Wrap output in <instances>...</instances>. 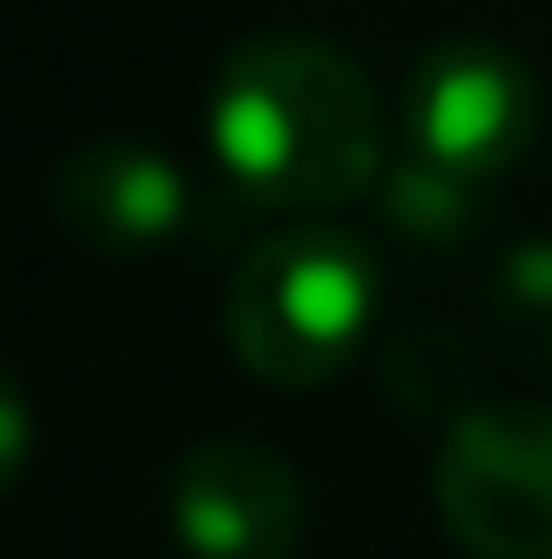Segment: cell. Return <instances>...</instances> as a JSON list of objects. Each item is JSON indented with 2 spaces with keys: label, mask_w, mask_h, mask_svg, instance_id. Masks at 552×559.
Returning a JSON list of instances; mask_svg holds the SVG:
<instances>
[{
  "label": "cell",
  "mask_w": 552,
  "mask_h": 559,
  "mask_svg": "<svg viewBox=\"0 0 552 559\" xmlns=\"http://www.w3.org/2000/svg\"><path fill=\"white\" fill-rule=\"evenodd\" d=\"M432 503L468 559H552V404H475L446 425Z\"/></svg>",
  "instance_id": "obj_3"
},
{
  "label": "cell",
  "mask_w": 552,
  "mask_h": 559,
  "mask_svg": "<svg viewBox=\"0 0 552 559\" xmlns=\"http://www.w3.org/2000/svg\"><path fill=\"white\" fill-rule=\"evenodd\" d=\"M170 532L192 559H298L304 481L263 439H206L170 475Z\"/></svg>",
  "instance_id": "obj_5"
},
{
  "label": "cell",
  "mask_w": 552,
  "mask_h": 559,
  "mask_svg": "<svg viewBox=\"0 0 552 559\" xmlns=\"http://www.w3.org/2000/svg\"><path fill=\"white\" fill-rule=\"evenodd\" d=\"M375 205H383V219L404 234V241L454 248V241H468V227L482 219V185H468V178H454V170H432V164H418V156H404V164L383 170Z\"/></svg>",
  "instance_id": "obj_7"
},
{
  "label": "cell",
  "mask_w": 552,
  "mask_h": 559,
  "mask_svg": "<svg viewBox=\"0 0 552 559\" xmlns=\"http://www.w3.org/2000/svg\"><path fill=\"white\" fill-rule=\"evenodd\" d=\"M489 333L511 361L552 369V241H517L489 284Z\"/></svg>",
  "instance_id": "obj_8"
},
{
  "label": "cell",
  "mask_w": 552,
  "mask_h": 559,
  "mask_svg": "<svg viewBox=\"0 0 552 559\" xmlns=\"http://www.w3.org/2000/svg\"><path fill=\"white\" fill-rule=\"evenodd\" d=\"M411 156L468 185H496L539 135V85L503 43H440L404 85Z\"/></svg>",
  "instance_id": "obj_4"
},
{
  "label": "cell",
  "mask_w": 552,
  "mask_h": 559,
  "mask_svg": "<svg viewBox=\"0 0 552 559\" xmlns=\"http://www.w3.org/2000/svg\"><path fill=\"white\" fill-rule=\"evenodd\" d=\"M28 453H36V418H28L22 382L0 369V496L28 475Z\"/></svg>",
  "instance_id": "obj_10"
},
{
  "label": "cell",
  "mask_w": 552,
  "mask_h": 559,
  "mask_svg": "<svg viewBox=\"0 0 552 559\" xmlns=\"http://www.w3.org/2000/svg\"><path fill=\"white\" fill-rule=\"evenodd\" d=\"M383 276L347 227H276L249 248L220 305L227 347L276 390H319L361 355Z\"/></svg>",
  "instance_id": "obj_2"
},
{
  "label": "cell",
  "mask_w": 552,
  "mask_h": 559,
  "mask_svg": "<svg viewBox=\"0 0 552 559\" xmlns=\"http://www.w3.org/2000/svg\"><path fill=\"white\" fill-rule=\"evenodd\" d=\"M50 213L79 248L142 255L164 248L192 213V178L149 142H93L64 156L50 178Z\"/></svg>",
  "instance_id": "obj_6"
},
{
  "label": "cell",
  "mask_w": 552,
  "mask_h": 559,
  "mask_svg": "<svg viewBox=\"0 0 552 559\" xmlns=\"http://www.w3.org/2000/svg\"><path fill=\"white\" fill-rule=\"evenodd\" d=\"M383 376H389V390H397V404H411V411H454V418L475 411V404H460V396L475 390V355L460 347V333H446V326L397 333Z\"/></svg>",
  "instance_id": "obj_9"
},
{
  "label": "cell",
  "mask_w": 552,
  "mask_h": 559,
  "mask_svg": "<svg viewBox=\"0 0 552 559\" xmlns=\"http://www.w3.org/2000/svg\"><path fill=\"white\" fill-rule=\"evenodd\" d=\"M213 156L241 191L326 213L383 185V99L319 36H249L213 79Z\"/></svg>",
  "instance_id": "obj_1"
}]
</instances>
